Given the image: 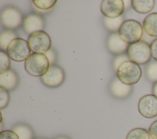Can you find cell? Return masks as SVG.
<instances>
[{
  "label": "cell",
  "instance_id": "obj_14",
  "mask_svg": "<svg viewBox=\"0 0 157 139\" xmlns=\"http://www.w3.org/2000/svg\"><path fill=\"white\" fill-rule=\"evenodd\" d=\"M132 86L122 83L118 78H115L110 84V91L111 94L116 98L123 99L128 97L131 91Z\"/></svg>",
  "mask_w": 157,
  "mask_h": 139
},
{
  "label": "cell",
  "instance_id": "obj_19",
  "mask_svg": "<svg viewBox=\"0 0 157 139\" xmlns=\"http://www.w3.org/2000/svg\"><path fill=\"white\" fill-rule=\"evenodd\" d=\"M123 17L120 16L117 18H110L105 17L104 18V24L106 28L112 31H117L123 23Z\"/></svg>",
  "mask_w": 157,
  "mask_h": 139
},
{
  "label": "cell",
  "instance_id": "obj_22",
  "mask_svg": "<svg viewBox=\"0 0 157 139\" xmlns=\"http://www.w3.org/2000/svg\"><path fill=\"white\" fill-rule=\"evenodd\" d=\"M34 6L39 9L46 10H49L53 7L56 3V0H33Z\"/></svg>",
  "mask_w": 157,
  "mask_h": 139
},
{
  "label": "cell",
  "instance_id": "obj_12",
  "mask_svg": "<svg viewBox=\"0 0 157 139\" xmlns=\"http://www.w3.org/2000/svg\"><path fill=\"white\" fill-rule=\"evenodd\" d=\"M129 44L121 39L118 32L112 34L107 40V48L110 53L114 54H120L124 52Z\"/></svg>",
  "mask_w": 157,
  "mask_h": 139
},
{
  "label": "cell",
  "instance_id": "obj_33",
  "mask_svg": "<svg viewBox=\"0 0 157 139\" xmlns=\"http://www.w3.org/2000/svg\"><path fill=\"white\" fill-rule=\"evenodd\" d=\"M151 139H152V138H151Z\"/></svg>",
  "mask_w": 157,
  "mask_h": 139
},
{
  "label": "cell",
  "instance_id": "obj_31",
  "mask_svg": "<svg viewBox=\"0 0 157 139\" xmlns=\"http://www.w3.org/2000/svg\"><path fill=\"white\" fill-rule=\"evenodd\" d=\"M55 139H71V138L67 137H66V136H59V137H56Z\"/></svg>",
  "mask_w": 157,
  "mask_h": 139
},
{
  "label": "cell",
  "instance_id": "obj_5",
  "mask_svg": "<svg viewBox=\"0 0 157 139\" xmlns=\"http://www.w3.org/2000/svg\"><path fill=\"white\" fill-rule=\"evenodd\" d=\"M31 52L28 42L21 38L13 40L7 48V53L10 58L17 62L26 61L31 54Z\"/></svg>",
  "mask_w": 157,
  "mask_h": 139
},
{
  "label": "cell",
  "instance_id": "obj_18",
  "mask_svg": "<svg viewBox=\"0 0 157 139\" xmlns=\"http://www.w3.org/2000/svg\"><path fill=\"white\" fill-rule=\"evenodd\" d=\"M17 34L11 30L4 31L0 35V47L2 50H7L10 43L14 39H17Z\"/></svg>",
  "mask_w": 157,
  "mask_h": 139
},
{
  "label": "cell",
  "instance_id": "obj_20",
  "mask_svg": "<svg viewBox=\"0 0 157 139\" xmlns=\"http://www.w3.org/2000/svg\"><path fill=\"white\" fill-rule=\"evenodd\" d=\"M148 131L144 128H135L130 130L126 139H151Z\"/></svg>",
  "mask_w": 157,
  "mask_h": 139
},
{
  "label": "cell",
  "instance_id": "obj_3",
  "mask_svg": "<svg viewBox=\"0 0 157 139\" xmlns=\"http://www.w3.org/2000/svg\"><path fill=\"white\" fill-rule=\"evenodd\" d=\"M118 34L125 42L132 44L140 40L144 34V30L142 25L137 21L128 20L120 26Z\"/></svg>",
  "mask_w": 157,
  "mask_h": 139
},
{
  "label": "cell",
  "instance_id": "obj_4",
  "mask_svg": "<svg viewBox=\"0 0 157 139\" xmlns=\"http://www.w3.org/2000/svg\"><path fill=\"white\" fill-rule=\"evenodd\" d=\"M127 53L129 60L138 64L147 63L151 57L150 46L142 40L130 44Z\"/></svg>",
  "mask_w": 157,
  "mask_h": 139
},
{
  "label": "cell",
  "instance_id": "obj_1",
  "mask_svg": "<svg viewBox=\"0 0 157 139\" xmlns=\"http://www.w3.org/2000/svg\"><path fill=\"white\" fill-rule=\"evenodd\" d=\"M50 66L47 57L43 53H34L25 61V68L31 75L36 77H42Z\"/></svg>",
  "mask_w": 157,
  "mask_h": 139
},
{
  "label": "cell",
  "instance_id": "obj_6",
  "mask_svg": "<svg viewBox=\"0 0 157 139\" xmlns=\"http://www.w3.org/2000/svg\"><path fill=\"white\" fill-rule=\"evenodd\" d=\"M28 42L31 51L34 53L44 54L51 48L50 37L43 31L36 32L29 35Z\"/></svg>",
  "mask_w": 157,
  "mask_h": 139
},
{
  "label": "cell",
  "instance_id": "obj_9",
  "mask_svg": "<svg viewBox=\"0 0 157 139\" xmlns=\"http://www.w3.org/2000/svg\"><path fill=\"white\" fill-rule=\"evenodd\" d=\"M139 113L146 118L157 116V97L153 94H148L141 97L138 103Z\"/></svg>",
  "mask_w": 157,
  "mask_h": 139
},
{
  "label": "cell",
  "instance_id": "obj_11",
  "mask_svg": "<svg viewBox=\"0 0 157 139\" xmlns=\"http://www.w3.org/2000/svg\"><path fill=\"white\" fill-rule=\"evenodd\" d=\"M44 20L41 16L36 13L28 15L23 21V28L28 34L40 31L44 27Z\"/></svg>",
  "mask_w": 157,
  "mask_h": 139
},
{
  "label": "cell",
  "instance_id": "obj_25",
  "mask_svg": "<svg viewBox=\"0 0 157 139\" xmlns=\"http://www.w3.org/2000/svg\"><path fill=\"white\" fill-rule=\"evenodd\" d=\"M130 61L128 56L126 54H121L117 56L113 62V67L115 71H117L119 67L124 62Z\"/></svg>",
  "mask_w": 157,
  "mask_h": 139
},
{
  "label": "cell",
  "instance_id": "obj_30",
  "mask_svg": "<svg viewBox=\"0 0 157 139\" xmlns=\"http://www.w3.org/2000/svg\"><path fill=\"white\" fill-rule=\"evenodd\" d=\"M153 93L157 97V81H156L153 86Z\"/></svg>",
  "mask_w": 157,
  "mask_h": 139
},
{
  "label": "cell",
  "instance_id": "obj_29",
  "mask_svg": "<svg viewBox=\"0 0 157 139\" xmlns=\"http://www.w3.org/2000/svg\"><path fill=\"white\" fill-rule=\"evenodd\" d=\"M151 56L157 61V39L153 40L150 45Z\"/></svg>",
  "mask_w": 157,
  "mask_h": 139
},
{
  "label": "cell",
  "instance_id": "obj_13",
  "mask_svg": "<svg viewBox=\"0 0 157 139\" xmlns=\"http://www.w3.org/2000/svg\"><path fill=\"white\" fill-rule=\"evenodd\" d=\"M18 83V77L13 70L9 69L0 73V86L7 91L14 89Z\"/></svg>",
  "mask_w": 157,
  "mask_h": 139
},
{
  "label": "cell",
  "instance_id": "obj_16",
  "mask_svg": "<svg viewBox=\"0 0 157 139\" xmlns=\"http://www.w3.org/2000/svg\"><path fill=\"white\" fill-rule=\"evenodd\" d=\"M131 4L137 12L145 14L153 10L155 1L154 0H132Z\"/></svg>",
  "mask_w": 157,
  "mask_h": 139
},
{
  "label": "cell",
  "instance_id": "obj_10",
  "mask_svg": "<svg viewBox=\"0 0 157 139\" xmlns=\"http://www.w3.org/2000/svg\"><path fill=\"white\" fill-rule=\"evenodd\" d=\"M124 9L122 0H104L101 2V11L105 17L114 18L122 15Z\"/></svg>",
  "mask_w": 157,
  "mask_h": 139
},
{
  "label": "cell",
  "instance_id": "obj_7",
  "mask_svg": "<svg viewBox=\"0 0 157 139\" xmlns=\"http://www.w3.org/2000/svg\"><path fill=\"white\" fill-rule=\"evenodd\" d=\"M65 74L64 70L59 66L51 65L47 73L41 77L42 83L47 87L56 88L64 81Z\"/></svg>",
  "mask_w": 157,
  "mask_h": 139
},
{
  "label": "cell",
  "instance_id": "obj_21",
  "mask_svg": "<svg viewBox=\"0 0 157 139\" xmlns=\"http://www.w3.org/2000/svg\"><path fill=\"white\" fill-rule=\"evenodd\" d=\"M147 78L153 82L157 81V61H151L147 66L145 70Z\"/></svg>",
  "mask_w": 157,
  "mask_h": 139
},
{
  "label": "cell",
  "instance_id": "obj_17",
  "mask_svg": "<svg viewBox=\"0 0 157 139\" xmlns=\"http://www.w3.org/2000/svg\"><path fill=\"white\" fill-rule=\"evenodd\" d=\"M18 136L19 139H33V132L31 128L25 124H18L12 129Z\"/></svg>",
  "mask_w": 157,
  "mask_h": 139
},
{
  "label": "cell",
  "instance_id": "obj_28",
  "mask_svg": "<svg viewBox=\"0 0 157 139\" xmlns=\"http://www.w3.org/2000/svg\"><path fill=\"white\" fill-rule=\"evenodd\" d=\"M44 54L47 57V58L50 62V66L53 65L54 62H55V60H56V54H55V52L53 51V50L50 48L48 51H47L46 53H45Z\"/></svg>",
  "mask_w": 157,
  "mask_h": 139
},
{
  "label": "cell",
  "instance_id": "obj_24",
  "mask_svg": "<svg viewBox=\"0 0 157 139\" xmlns=\"http://www.w3.org/2000/svg\"><path fill=\"white\" fill-rule=\"evenodd\" d=\"M10 96L7 90L0 87V108H6L9 102Z\"/></svg>",
  "mask_w": 157,
  "mask_h": 139
},
{
  "label": "cell",
  "instance_id": "obj_26",
  "mask_svg": "<svg viewBox=\"0 0 157 139\" xmlns=\"http://www.w3.org/2000/svg\"><path fill=\"white\" fill-rule=\"evenodd\" d=\"M0 139H19V137L14 131L5 130L0 132Z\"/></svg>",
  "mask_w": 157,
  "mask_h": 139
},
{
  "label": "cell",
  "instance_id": "obj_15",
  "mask_svg": "<svg viewBox=\"0 0 157 139\" xmlns=\"http://www.w3.org/2000/svg\"><path fill=\"white\" fill-rule=\"evenodd\" d=\"M143 28L149 36L157 37V13H151L145 17Z\"/></svg>",
  "mask_w": 157,
  "mask_h": 139
},
{
  "label": "cell",
  "instance_id": "obj_23",
  "mask_svg": "<svg viewBox=\"0 0 157 139\" xmlns=\"http://www.w3.org/2000/svg\"><path fill=\"white\" fill-rule=\"evenodd\" d=\"M10 66V57L4 51L0 50V73L9 70Z\"/></svg>",
  "mask_w": 157,
  "mask_h": 139
},
{
  "label": "cell",
  "instance_id": "obj_2",
  "mask_svg": "<svg viewBox=\"0 0 157 139\" xmlns=\"http://www.w3.org/2000/svg\"><path fill=\"white\" fill-rule=\"evenodd\" d=\"M117 78L123 83L132 85L137 83L142 77L140 66L131 61L123 62L117 71Z\"/></svg>",
  "mask_w": 157,
  "mask_h": 139
},
{
  "label": "cell",
  "instance_id": "obj_27",
  "mask_svg": "<svg viewBox=\"0 0 157 139\" xmlns=\"http://www.w3.org/2000/svg\"><path fill=\"white\" fill-rule=\"evenodd\" d=\"M149 133L152 139H157V120L155 121L150 126Z\"/></svg>",
  "mask_w": 157,
  "mask_h": 139
},
{
  "label": "cell",
  "instance_id": "obj_32",
  "mask_svg": "<svg viewBox=\"0 0 157 139\" xmlns=\"http://www.w3.org/2000/svg\"><path fill=\"white\" fill-rule=\"evenodd\" d=\"M36 139H45V138H36Z\"/></svg>",
  "mask_w": 157,
  "mask_h": 139
},
{
  "label": "cell",
  "instance_id": "obj_8",
  "mask_svg": "<svg viewBox=\"0 0 157 139\" xmlns=\"http://www.w3.org/2000/svg\"><path fill=\"white\" fill-rule=\"evenodd\" d=\"M21 12L14 7H7L3 9L1 15V23L7 29L17 28L22 22Z\"/></svg>",
  "mask_w": 157,
  "mask_h": 139
}]
</instances>
